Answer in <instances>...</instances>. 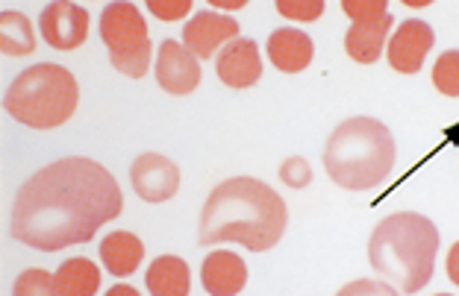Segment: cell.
<instances>
[{
    "label": "cell",
    "instance_id": "obj_1",
    "mask_svg": "<svg viewBox=\"0 0 459 296\" xmlns=\"http://www.w3.org/2000/svg\"><path fill=\"white\" fill-rule=\"evenodd\" d=\"M121 208V188L107 167L86 156H65L18 188L9 235L39 252H56L91 241Z\"/></svg>",
    "mask_w": 459,
    "mask_h": 296
},
{
    "label": "cell",
    "instance_id": "obj_2",
    "mask_svg": "<svg viewBox=\"0 0 459 296\" xmlns=\"http://www.w3.org/2000/svg\"><path fill=\"white\" fill-rule=\"evenodd\" d=\"M289 211L274 188L250 176L224 179L206 197L197 241L201 247L242 244L250 252H265L283 238Z\"/></svg>",
    "mask_w": 459,
    "mask_h": 296
},
{
    "label": "cell",
    "instance_id": "obj_3",
    "mask_svg": "<svg viewBox=\"0 0 459 296\" xmlns=\"http://www.w3.org/2000/svg\"><path fill=\"white\" fill-rule=\"evenodd\" d=\"M439 229L430 217L398 211L380 220L368 241V261L385 282L403 293H419L430 284L439 256Z\"/></svg>",
    "mask_w": 459,
    "mask_h": 296
},
{
    "label": "cell",
    "instance_id": "obj_4",
    "mask_svg": "<svg viewBox=\"0 0 459 296\" xmlns=\"http://www.w3.org/2000/svg\"><path fill=\"white\" fill-rule=\"evenodd\" d=\"M394 135L377 118H351L333 130L325 147L327 176L348 191H368L394 167Z\"/></svg>",
    "mask_w": 459,
    "mask_h": 296
},
{
    "label": "cell",
    "instance_id": "obj_5",
    "mask_svg": "<svg viewBox=\"0 0 459 296\" xmlns=\"http://www.w3.org/2000/svg\"><path fill=\"white\" fill-rule=\"evenodd\" d=\"M80 89L74 73L41 62L21 71L4 97V109L30 130H56L77 112Z\"/></svg>",
    "mask_w": 459,
    "mask_h": 296
},
{
    "label": "cell",
    "instance_id": "obj_6",
    "mask_svg": "<svg viewBox=\"0 0 459 296\" xmlns=\"http://www.w3.org/2000/svg\"><path fill=\"white\" fill-rule=\"evenodd\" d=\"M100 38L109 50V62L115 71L139 80L151 68V38L148 24L139 6L133 4H109L100 15Z\"/></svg>",
    "mask_w": 459,
    "mask_h": 296
},
{
    "label": "cell",
    "instance_id": "obj_7",
    "mask_svg": "<svg viewBox=\"0 0 459 296\" xmlns=\"http://www.w3.org/2000/svg\"><path fill=\"white\" fill-rule=\"evenodd\" d=\"M39 33L54 50H74L89 36V13L71 0L48 4L39 15Z\"/></svg>",
    "mask_w": 459,
    "mask_h": 296
},
{
    "label": "cell",
    "instance_id": "obj_8",
    "mask_svg": "<svg viewBox=\"0 0 459 296\" xmlns=\"http://www.w3.org/2000/svg\"><path fill=\"white\" fill-rule=\"evenodd\" d=\"M130 182L144 203H165L180 188V167L169 156L144 153L130 165Z\"/></svg>",
    "mask_w": 459,
    "mask_h": 296
},
{
    "label": "cell",
    "instance_id": "obj_9",
    "mask_svg": "<svg viewBox=\"0 0 459 296\" xmlns=\"http://www.w3.org/2000/svg\"><path fill=\"white\" fill-rule=\"evenodd\" d=\"M204 80L201 62H197L183 45H177L174 38H165L160 45V56H156V82L169 91L183 97L192 94Z\"/></svg>",
    "mask_w": 459,
    "mask_h": 296
},
{
    "label": "cell",
    "instance_id": "obj_10",
    "mask_svg": "<svg viewBox=\"0 0 459 296\" xmlns=\"http://www.w3.org/2000/svg\"><path fill=\"white\" fill-rule=\"evenodd\" d=\"M238 38V21L218 13H201L183 27V47L195 59H210L218 47Z\"/></svg>",
    "mask_w": 459,
    "mask_h": 296
},
{
    "label": "cell",
    "instance_id": "obj_11",
    "mask_svg": "<svg viewBox=\"0 0 459 296\" xmlns=\"http://www.w3.org/2000/svg\"><path fill=\"white\" fill-rule=\"evenodd\" d=\"M433 27L421 18H410L389 38V65L398 73H419L424 56L433 47Z\"/></svg>",
    "mask_w": 459,
    "mask_h": 296
},
{
    "label": "cell",
    "instance_id": "obj_12",
    "mask_svg": "<svg viewBox=\"0 0 459 296\" xmlns=\"http://www.w3.org/2000/svg\"><path fill=\"white\" fill-rule=\"evenodd\" d=\"M218 80L230 89H250L263 77V59H259V47L250 38H236L221 50L215 62Z\"/></svg>",
    "mask_w": 459,
    "mask_h": 296
},
{
    "label": "cell",
    "instance_id": "obj_13",
    "mask_svg": "<svg viewBox=\"0 0 459 296\" xmlns=\"http://www.w3.org/2000/svg\"><path fill=\"white\" fill-rule=\"evenodd\" d=\"M204 291L210 296H238L247 284V264L230 249H215L201 267Z\"/></svg>",
    "mask_w": 459,
    "mask_h": 296
},
{
    "label": "cell",
    "instance_id": "obj_14",
    "mask_svg": "<svg viewBox=\"0 0 459 296\" xmlns=\"http://www.w3.org/2000/svg\"><path fill=\"white\" fill-rule=\"evenodd\" d=\"M312 38L307 33H300L295 27H280L268 38V59L271 65L283 73H300L309 68L312 62Z\"/></svg>",
    "mask_w": 459,
    "mask_h": 296
},
{
    "label": "cell",
    "instance_id": "obj_15",
    "mask_svg": "<svg viewBox=\"0 0 459 296\" xmlns=\"http://www.w3.org/2000/svg\"><path fill=\"white\" fill-rule=\"evenodd\" d=\"M392 15L385 13L380 18H371V21H357L351 24L348 36H344V50L353 62H362V65H371V62L380 59V53L385 47V36L392 30Z\"/></svg>",
    "mask_w": 459,
    "mask_h": 296
},
{
    "label": "cell",
    "instance_id": "obj_16",
    "mask_svg": "<svg viewBox=\"0 0 459 296\" xmlns=\"http://www.w3.org/2000/svg\"><path fill=\"white\" fill-rule=\"evenodd\" d=\"M151 296H189L192 291V273L189 264L177 256H160L144 273Z\"/></svg>",
    "mask_w": 459,
    "mask_h": 296
},
{
    "label": "cell",
    "instance_id": "obj_17",
    "mask_svg": "<svg viewBox=\"0 0 459 296\" xmlns=\"http://www.w3.org/2000/svg\"><path fill=\"white\" fill-rule=\"evenodd\" d=\"M142 258H144V247L133 232H109V235L103 238L100 261L112 276H118V279L130 276V273H135V267L142 264Z\"/></svg>",
    "mask_w": 459,
    "mask_h": 296
},
{
    "label": "cell",
    "instance_id": "obj_18",
    "mask_svg": "<svg viewBox=\"0 0 459 296\" xmlns=\"http://www.w3.org/2000/svg\"><path fill=\"white\" fill-rule=\"evenodd\" d=\"M100 288V270L89 258H68L56 270L59 296H95Z\"/></svg>",
    "mask_w": 459,
    "mask_h": 296
},
{
    "label": "cell",
    "instance_id": "obj_19",
    "mask_svg": "<svg viewBox=\"0 0 459 296\" xmlns=\"http://www.w3.org/2000/svg\"><path fill=\"white\" fill-rule=\"evenodd\" d=\"M0 50L6 56H27V53L36 50V33L27 15L0 13Z\"/></svg>",
    "mask_w": 459,
    "mask_h": 296
},
{
    "label": "cell",
    "instance_id": "obj_20",
    "mask_svg": "<svg viewBox=\"0 0 459 296\" xmlns=\"http://www.w3.org/2000/svg\"><path fill=\"white\" fill-rule=\"evenodd\" d=\"M433 86L439 89L445 97H459V50H445L442 56L436 59Z\"/></svg>",
    "mask_w": 459,
    "mask_h": 296
},
{
    "label": "cell",
    "instance_id": "obj_21",
    "mask_svg": "<svg viewBox=\"0 0 459 296\" xmlns=\"http://www.w3.org/2000/svg\"><path fill=\"white\" fill-rule=\"evenodd\" d=\"M13 296H59L56 276H50L48 270H24L13 284Z\"/></svg>",
    "mask_w": 459,
    "mask_h": 296
},
{
    "label": "cell",
    "instance_id": "obj_22",
    "mask_svg": "<svg viewBox=\"0 0 459 296\" xmlns=\"http://www.w3.org/2000/svg\"><path fill=\"white\" fill-rule=\"evenodd\" d=\"M277 13L295 21H318L325 4L321 0H277Z\"/></svg>",
    "mask_w": 459,
    "mask_h": 296
},
{
    "label": "cell",
    "instance_id": "obj_23",
    "mask_svg": "<svg viewBox=\"0 0 459 296\" xmlns=\"http://www.w3.org/2000/svg\"><path fill=\"white\" fill-rule=\"evenodd\" d=\"M342 9H344V15L353 18V24H357V21L380 18V15L389 13L385 0H342Z\"/></svg>",
    "mask_w": 459,
    "mask_h": 296
},
{
    "label": "cell",
    "instance_id": "obj_24",
    "mask_svg": "<svg viewBox=\"0 0 459 296\" xmlns=\"http://www.w3.org/2000/svg\"><path fill=\"white\" fill-rule=\"evenodd\" d=\"M280 179H283V182L291 185V188H304V185H309V179H312V167H309L307 158L291 156L283 162V167H280Z\"/></svg>",
    "mask_w": 459,
    "mask_h": 296
},
{
    "label": "cell",
    "instance_id": "obj_25",
    "mask_svg": "<svg viewBox=\"0 0 459 296\" xmlns=\"http://www.w3.org/2000/svg\"><path fill=\"white\" fill-rule=\"evenodd\" d=\"M336 296H398L389 282H380V279H357L344 288Z\"/></svg>",
    "mask_w": 459,
    "mask_h": 296
},
{
    "label": "cell",
    "instance_id": "obj_26",
    "mask_svg": "<svg viewBox=\"0 0 459 296\" xmlns=\"http://www.w3.org/2000/svg\"><path fill=\"white\" fill-rule=\"evenodd\" d=\"M148 9L160 21H177L192 13V0H148Z\"/></svg>",
    "mask_w": 459,
    "mask_h": 296
},
{
    "label": "cell",
    "instance_id": "obj_27",
    "mask_svg": "<svg viewBox=\"0 0 459 296\" xmlns=\"http://www.w3.org/2000/svg\"><path fill=\"white\" fill-rule=\"evenodd\" d=\"M447 276H451L454 284H459V241L447 252Z\"/></svg>",
    "mask_w": 459,
    "mask_h": 296
},
{
    "label": "cell",
    "instance_id": "obj_28",
    "mask_svg": "<svg viewBox=\"0 0 459 296\" xmlns=\"http://www.w3.org/2000/svg\"><path fill=\"white\" fill-rule=\"evenodd\" d=\"M107 296H139V291L130 288V284H115V288L107 291Z\"/></svg>",
    "mask_w": 459,
    "mask_h": 296
},
{
    "label": "cell",
    "instance_id": "obj_29",
    "mask_svg": "<svg viewBox=\"0 0 459 296\" xmlns=\"http://www.w3.org/2000/svg\"><path fill=\"white\" fill-rule=\"evenodd\" d=\"M436 296H451V293H436Z\"/></svg>",
    "mask_w": 459,
    "mask_h": 296
}]
</instances>
